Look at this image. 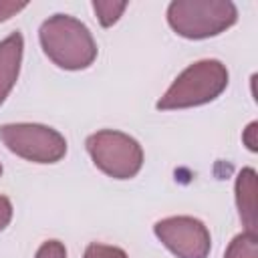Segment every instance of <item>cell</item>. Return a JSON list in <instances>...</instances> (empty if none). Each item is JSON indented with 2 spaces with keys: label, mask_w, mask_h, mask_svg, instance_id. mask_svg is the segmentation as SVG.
<instances>
[{
  "label": "cell",
  "mask_w": 258,
  "mask_h": 258,
  "mask_svg": "<svg viewBox=\"0 0 258 258\" xmlns=\"http://www.w3.org/2000/svg\"><path fill=\"white\" fill-rule=\"evenodd\" d=\"M0 175H2V163H0Z\"/></svg>",
  "instance_id": "cell-16"
},
{
  "label": "cell",
  "mask_w": 258,
  "mask_h": 258,
  "mask_svg": "<svg viewBox=\"0 0 258 258\" xmlns=\"http://www.w3.org/2000/svg\"><path fill=\"white\" fill-rule=\"evenodd\" d=\"M157 240L177 258H208L212 236L206 224L194 216H169L155 222Z\"/></svg>",
  "instance_id": "cell-6"
},
{
  "label": "cell",
  "mask_w": 258,
  "mask_h": 258,
  "mask_svg": "<svg viewBox=\"0 0 258 258\" xmlns=\"http://www.w3.org/2000/svg\"><path fill=\"white\" fill-rule=\"evenodd\" d=\"M26 6H28L26 2H4V0H0V22L12 18L20 10H24Z\"/></svg>",
  "instance_id": "cell-14"
},
{
  "label": "cell",
  "mask_w": 258,
  "mask_h": 258,
  "mask_svg": "<svg viewBox=\"0 0 258 258\" xmlns=\"http://www.w3.org/2000/svg\"><path fill=\"white\" fill-rule=\"evenodd\" d=\"M234 196L240 220L246 232L258 234V212H256V171L254 167H244L236 175Z\"/></svg>",
  "instance_id": "cell-8"
},
{
  "label": "cell",
  "mask_w": 258,
  "mask_h": 258,
  "mask_svg": "<svg viewBox=\"0 0 258 258\" xmlns=\"http://www.w3.org/2000/svg\"><path fill=\"white\" fill-rule=\"evenodd\" d=\"M238 20V8L230 0H173L167 6V24L189 40L218 36Z\"/></svg>",
  "instance_id": "cell-3"
},
{
  "label": "cell",
  "mask_w": 258,
  "mask_h": 258,
  "mask_svg": "<svg viewBox=\"0 0 258 258\" xmlns=\"http://www.w3.org/2000/svg\"><path fill=\"white\" fill-rule=\"evenodd\" d=\"M34 258H67V248L58 240H46L38 246Z\"/></svg>",
  "instance_id": "cell-12"
},
{
  "label": "cell",
  "mask_w": 258,
  "mask_h": 258,
  "mask_svg": "<svg viewBox=\"0 0 258 258\" xmlns=\"http://www.w3.org/2000/svg\"><path fill=\"white\" fill-rule=\"evenodd\" d=\"M0 141L8 151L32 163H56L67 155V139L40 123L0 125Z\"/></svg>",
  "instance_id": "cell-5"
},
{
  "label": "cell",
  "mask_w": 258,
  "mask_h": 258,
  "mask_svg": "<svg viewBox=\"0 0 258 258\" xmlns=\"http://www.w3.org/2000/svg\"><path fill=\"white\" fill-rule=\"evenodd\" d=\"M83 258H129L123 248L111 246V244H101V242H91L83 254Z\"/></svg>",
  "instance_id": "cell-11"
},
{
  "label": "cell",
  "mask_w": 258,
  "mask_h": 258,
  "mask_svg": "<svg viewBox=\"0 0 258 258\" xmlns=\"http://www.w3.org/2000/svg\"><path fill=\"white\" fill-rule=\"evenodd\" d=\"M127 6H129L127 2H115V0H95L93 2V10H95L101 26H105V28L113 26L123 16Z\"/></svg>",
  "instance_id": "cell-10"
},
{
  "label": "cell",
  "mask_w": 258,
  "mask_h": 258,
  "mask_svg": "<svg viewBox=\"0 0 258 258\" xmlns=\"http://www.w3.org/2000/svg\"><path fill=\"white\" fill-rule=\"evenodd\" d=\"M38 38L44 54L64 71L87 69L97 58V42L91 30L75 16L52 14L40 24Z\"/></svg>",
  "instance_id": "cell-1"
},
{
  "label": "cell",
  "mask_w": 258,
  "mask_h": 258,
  "mask_svg": "<svg viewBox=\"0 0 258 258\" xmlns=\"http://www.w3.org/2000/svg\"><path fill=\"white\" fill-rule=\"evenodd\" d=\"M12 212H14L12 202H10L6 196H0V232L10 224V220H12Z\"/></svg>",
  "instance_id": "cell-15"
},
{
  "label": "cell",
  "mask_w": 258,
  "mask_h": 258,
  "mask_svg": "<svg viewBox=\"0 0 258 258\" xmlns=\"http://www.w3.org/2000/svg\"><path fill=\"white\" fill-rule=\"evenodd\" d=\"M22 52H24V38L18 30L8 34L4 40H0V105L6 101V97L10 95V91L18 81Z\"/></svg>",
  "instance_id": "cell-7"
},
{
  "label": "cell",
  "mask_w": 258,
  "mask_h": 258,
  "mask_svg": "<svg viewBox=\"0 0 258 258\" xmlns=\"http://www.w3.org/2000/svg\"><path fill=\"white\" fill-rule=\"evenodd\" d=\"M224 258H258V234L240 232L232 238Z\"/></svg>",
  "instance_id": "cell-9"
},
{
  "label": "cell",
  "mask_w": 258,
  "mask_h": 258,
  "mask_svg": "<svg viewBox=\"0 0 258 258\" xmlns=\"http://www.w3.org/2000/svg\"><path fill=\"white\" fill-rule=\"evenodd\" d=\"M228 81L230 75L222 60H196L175 77V81L161 95L155 107L159 111H175L206 105L226 91Z\"/></svg>",
  "instance_id": "cell-2"
},
{
  "label": "cell",
  "mask_w": 258,
  "mask_h": 258,
  "mask_svg": "<svg viewBox=\"0 0 258 258\" xmlns=\"http://www.w3.org/2000/svg\"><path fill=\"white\" fill-rule=\"evenodd\" d=\"M85 145L93 163L113 179H131L143 167V147L123 131L101 129L89 135Z\"/></svg>",
  "instance_id": "cell-4"
},
{
  "label": "cell",
  "mask_w": 258,
  "mask_h": 258,
  "mask_svg": "<svg viewBox=\"0 0 258 258\" xmlns=\"http://www.w3.org/2000/svg\"><path fill=\"white\" fill-rule=\"evenodd\" d=\"M242 141H244V145L248 147V151H252V153L258 151V123H256V121L248 123V127H246L244 133H242Z\"/></svg>",
  "instance_id": "cell-13"
}]
</instances>
